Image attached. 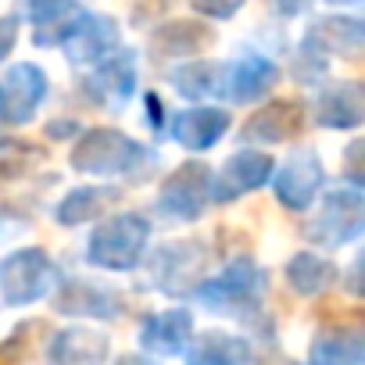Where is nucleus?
Returning <instances> with one entry per match:
<instances>
[{
  "instance_id": "6e6552de",
  "label": "nucleus",
  "mask_w": 365,
  "mask_h": 365,
  "mask_svg": "<svg viewBox=\"0 0 365 365\" xmlns=\"http://www.w3.org/2000/svg\"><path fill=\"white\" fill-rule=\"evenodd\" d=\"M276 172V161L262 150H240L233 154L215 175H212V201L215 205H230L258 187H265L269 175Z\"/></svg>"
},
{
  "instance_id": "c756f323",
  "label": "nucleus",
  "mask_w": 365,
  "mask_h": 365,
  "mask_svg": "<svg viewBox=\"0 0 365 365\" xmlns=\"http://www.w3.org/2000/svg\"><path fill=\"white\" fill-rule=\"evenodd\" d=\"M308 4H312V0H276V11L287 15V19H294V15L308 11Z\"/></svg>"
},
{
  "instance_id": "393cba45",
  "label": "nucleus",
  "mask_w": 365,
  "mask_h": 365,
  "mask_svg": "<svg viewBox=\"0 0 365 365\" xmlns=\"http://www.w3.org/2000/svg\"><path fill=\"white\" fill-rule=\"evenodd\" d=\"M333 279H336V265L326 262V258H319V255H312V251L294 255L290 265H287V283H290L297 294H304V297L322 294Z\"/></svg>"
},
{
  "instance_id": "5701e85b",
  "label": "nucleus",
  "mask_w": 365,
  "mask_h": 365,
  "mask_svg": "<svg viewBox=\"0 0 365 365\" xmlns=\"http://www.w3.org/2000/svg\"><path fill=\"white\" fill-rule=\"evenodd\" d=\"M172 86L182 93V97H222L226 93V65H215V61H187L168 72Z\"/></svg>"
},
{
  "instance_id": "a878e982",
  "label": "nucleus",
  "mask_w": 365,
  "mask_h": 365,
  "mask_svg": "<svg viewBox=\"0 0 365 365\" xmlns=\"http://www.w3.org/2000/svg\"><path fill=\"white\" fill-rule=\"evenodd\" d=\"M208 43H212V33L190 22H175L154 36V51L165 58H197V51H205Z\"/></svg>"
},
{
  "instance_id": "7c9ffc66",
  "label": "nucleus",
  "mask_w": 365,
  "mask_h": 365,
  "mask_svg": "<svg viewBox=\"0 0 365 365\" xmlns=\"http://www.w3.org/2000/svg\"><path fill=\"white\" fill-rule=\"evenodd\" d=\"M118 365H158V361H150V358H136V354H125V358H118Z\"/></svg>"
},
{
  "instance_id": "f3484780",
  "label": "nucleus",
  "mask_w": 365,
  "mask_h": 365,
  "mask_svg": "<svg viewBox=\"0 0 365 365\" xmlns=\"http://www.w3.org/2000/svg\"><path fill=\"white\" fill-rule=\"evenodd\" d=\"M230 129V115L219 108H190V111H179L172 118V140L187 150H208L222 140V133Z\"/></svg>"
},
{
  "instance_id": "a211bd4d",
  "label": "nucleus",
  "mask_w": 365,
  "mask_h": 365,
  "mask_svg": "<svg viewBox=\"0 0 365 365\" xmlns=\"http://www.w3.org/2000/svg\"><path fill=\"white\" fill-rule=\"evenodd\" d=\"M194 336V319L190 312H182V308H168V312H158L143 322L140 329V344L150 351V354H179L182 347L190 344Z\"/></svg>"
},
{
  "instance_id": "4468645a",
  "label": "nucleus",
  "mask_w": 365,
  "mask_h": 365,
  "mask_svg": "<svg viewBox=\"0 0 365 365\" xmlns=\"http://www.w3.org/2000/svg\"><path fill=\"white\" fill-rule=\"evenodd\" d=\"M108 333L90 326H68L51 336L47 365H104L108 361Z\"/></svg>"
},
{
  "instance_id": "4be33fe9",
  "label": "nucleus",
  "mask_w": 365,
  "mask_h": 365,
  "mask_svg": "<svg viewBox=\"0 0 365 365\" xmlns=\"http://www.w3.org/2000/svg\"><path fill=\"white\" fill-rule=\"evenodd\" d=\"M54 308L65 312V315H97V319H111L122 312V301L115 290H104L97 283H68L58 297H54Z\"/></svg>"
},
{
  "instance_id": "7ed1b4c3",
  "label": "nucleus",
  "mask_w": 365,
  "mask_h": 365,
  "mask_svg": "<svg viewBox=\"0 0 365 365\" xmlns=\"http://www.w3.org/2000/svg\"><path fill=\"white\" fill-rule=\"evenodd\" d=\"M54 283H58L54 262L40 247L15 251V255H8L4 262H0V297H4L8 304H15V308L47 297Z\"/></svg>"
},
{
  "instance_id": "ddd939ff",
  "label": "nucleus",
  "mask_w": 365,
  "mask_h": 365,
  "mask_svg": "<svg viewBox=\"0 0 365 365\" xmlns=\"http://www.w3.org/2000/svg\"><path fill=\"white\" fill-rule=\"evenodd\" d=\"M319 187H322V165H319V158L308 154V150L290 154V158L279 165V172H276V201H279L283 208H290V212L308 208V205L315 201Z\"/></svg>"
},
{
  "instance_id": "f8f14e48",
  "label": "nucleus",
  "mask_w": 365,
  "mask_h": 365,
  "mask_svg": "<svg viewBox=\"0 0 365 365\" xmlns=\"http://www.w3.org/2000/svg\"><path fill=\"white\" fill-rule=\"evenodd\" d=\"M365 47V26L358 19H319L304 33L301 54H312L315 61L326 58H358Z\"/></svg>"
},
{
  "instance_id": "bb28decb",
  "label": "nucleus",
  "mask_w": 365,
  "mask_h": 365,
  "mask_svg": "<svg viewBox=\"0 0 365 365\" xmlns=\"http://www.w3.org/2000/svg\"><path fill=\"white\" fill-rule=\"evenodd\" d=\"M68 8H72V0H26V15H29L36 26L58 22Z\"/></svg>"
},
{
  "instance_id": "423d86ee",
  "label": "nucleus",
  "mask_w": 365,
  "mask_h": 365,
  "mask_svg": "<svg viewBox=\"0 0 365 365\" xmlns=\"http://www.w3.org/2000/svg\"><path fill=\"white\" fill-rule=\"evenodd\" d=\"M212 205V168L201 161L179 165L165 182H161V212L172 219H201V212Z\"/></svg>"
},
{
  "instance_id": "9b49d317",
  "label": "nucleus",
  "mask_w": 365,
  "mask_h": 365,
  "mask_svg": "<svg viewBox=\"0 0 365 365\" xmlns=\"http://www.w3.org/2000/svg\"><path fill=\"white\" fill-rule=\"evenodd\" d=\"M201 265H205V247L190 240L165 244L154 255V279L168 294H187L201 283Z\"/></svg>"
},
{
  "instance_id": "b1692460",
  "label": "nucleus",
  "mask_w": 365,
  "mask_h": 365,
  "mask_svg": "<svg viewBox=\"0 0 365 365\" xmlns=\"http://www.w3.org/2000/svg\"><path fill=\"white\" fill-rule=\"evenodd\" d=\"M111 201H118L115 187H79L58 205V222L61 226H83V222L104 215Z\"/></svg>"
},
{
  "instance_id": "c85d7f7f",
  "label": "nucleus",
  "mask_w": 365,
  "mask_h": 365,
  "mask_svg": "<svg viewBox=\"0 0 365 365\" xmlns=\"http://www.w3.org/2000/svg\"><path fill=\"white\" fill-rule=\"evenodd\" d=\"M15 40H19V19L15 15H4V19H0V61L11 54Z\"/></svg>"
},
{
  "instance_id": "2f4dec72",
  "label": "nucleus",
  "mask_w": 365,
  "mask_h": 365,
  "mask_svg": "<svg viewBox=\"0 0 365 365\" xmlns=\"http://www.w3.org/2000/svg\"><path fill=\"white\" fill-rule=\"evenodd\" d=\"M333 4H336V0H333ZM344 4H354V0H344Z\"/></svg>"
},
{
  "instance_id": "20e7f679",
  "label": "nucleus",
  "mask_w": 365,
  "mask_h": 365,
  "mask_svg": "<svg viewBox=\"0 0 365 365\" xmlns=\"http://www.w3.org/2000/svg\"><path fill=\"white\" fill-rule=\"evenodd\" d=\"M361 226H365L361 187H340L322 201L319 215L308 222V237L322 247H344V244L361 237Z\"/></svg>"
},
{
  "instance_id": "39448f33",
  "label": "nucleus",
  "mask_w": 365,
  "mask_h": 365,
  "mask_svg": "<svg viewBox=\"0 0 365 365\" xmlns=\"http://www.w3.org/2000/svg\"><path fill=\"white\" fill-rule=\"evenodd\" d=\"M262 283H265L262 279V269L251 258H237L219 276H212V279H205L197 287V301L208 304V308H215V312L237 315V312H247V308L258 304Z\"/></svg>"
},
{
  "instance_id": "aec40b11",
  "label": "nucleus",
  "mask_w": 365,
  "mask_h": 365,
  "mask_svg": "<svg viewBox=\"0 0 365 365\" xmlns=\"http://www.w3.org/2000/svg\"><path fill=\"white\" fill-rule=\"evenodd\" d=\"M365 361V333L358 326L322 329L308 351V365H361Z\"/></svg>"
},
{
  "instance_id": "2eb2a0df",
  "label": "nucleus",
  "mask_w": 365,
  "mask_h": 365,
  "mask_svg": "<svg viewBox=\"0 0 365 365\" xmlns=\"http://www.w3.org/2000/svg\"><path fill=\"white\" fill-rule=\"evenodd\" d=\"M304 125V108L297 101H276L262 111H255L244 125V143H287L301 133Z\"/></svg>"
},
{
  "instance_id": "dca6fc26",
  "label": "nucleus",
  "mask_w": 365,
  "mask_h": 365,
  "mask_svg": "<svg viewBox=\"0 0 365 365\" xmlns=\"http://www.w3.org/2000/svg\"><path fill=\"white\" fill-rule=\"evenodd\" d=\"M276 83H279V65H272L262 54H247L237 65H226V93L237 104L262 101Z\"/></svg>"
},
{
  "instance_id": "6ab92c4d",
  "label": "nucleus",
  "mask_w": 365,
  "mask_h": 365,
  "mask_svg": "<svg viewBox=\"0 0 365 365\" xmlns=\"http://www.w3.org/2000/svg\"><path fill=\"white\" fill-rule=\"evenodd\" d=\"M365 118L361 83H336L315 101V122L326 129H354Z\"/></svg>"
},
{
  "instance_id": "0eeeda50",
  "label": "nucleus",
  "mask_w": 365,
  "mask_h": 365,
  "mask_svg": "<svg viewBox=\"0 0 365 365\" xmlns=\"http://www.w3.org/2000/svg\"><path fill=\"white\" fill-rule=\"evenodd\" d=\"M43 101H47V76L40 65L22 61L0 76V122L4 125L29 122Z\"/></svg>"
},
{
  "instance_id": "412c9836",
  "label": "nucleus",
  "mask_w": 365,
  "mask_h": 365,
  "mask_svg": "<svg viewBox=\"0 0 365 365\" xmlns=\"http://www.w3.org/2000/svg\"><path fill=\"white\" fill-rule=\"evenodd\" d=\"M251 344L222 329L201 333L187 351V365H251Z\"/></svg>"
},
{
  "instance_id": "f03ea898",
  "label": "nucleus",
  "mask_w": 365,
  "mask_h": 365,
  "mask_svg": "<svg viewBox=\"0 0 365 365\" xmlns=\"http://www.w3.org/2000/svg\"><path fill=\"white\" fill-rule=\"evenodd\" d=\"M150 240V222L136 212H122L115 219H108L101 230H93L86 258L97 269H111V272H129L140 265L143 247Z\"/></svg>"
},
{
  "instance_id": "1a4fd4ad",
  "label": "nucleus",
  "mask_w": 365,
  "mask_h": 365,
  "mask_svg": "<svg viewBox=\"0 0 365 365\" xmlns=\"http://www.w3.org/2000/svg\"><path fill=\"white\" fill-rule=\"evenodd\" d=\"M61 51L72 65H97L118 51V22L108 15H83L65 29Z\"/></svg>"
},
{
  "instance_id": "9d476101",
  "label": "nucleus",
  "mask_w": 365,
  "mask_h": 365,
  "mask_svg": "<svg viewBox=\"0 0 365 365\" xmlns=\"http://www.w3.org/2000/svg\"><path fill=\"white\" fill-rule=\"evenodd\" d=\"M83 86L101 108L122 111L136 93V54H129V51L108 54L104 61H97V68L86 76Z\"/></svg>"
},
{
  "instance_id": "f257e3e1",
  "label": "nucleus",
  "mask_w": 365,
  "mask_h": 365,
  "mask_svg": "<svg viewBox=\"0 0 365 365\" xmlns=\"http://www.w3.org/2000/svg\"><path fill=\"white\" fill-rule=\"evenodd\" d=\"M150 154L118 129H86L72 147V168L90 175H136Z\"/></svg>"
},
{
  "instance_id": "cd10ccee",
  "label": "nucleus",
  "mask_w": 365,
  "mask_h": 365,
  "mask_svg": "<svg viewBox=\"0 0 365 365\" xmlns=\"http://www.w3.org/2000/svg\"><path fill=\"white\" fill-rule=\"evenodd\" d=\"M194 11L208 15V19H233L240 8H244V0H190Z\"/></svg>"
}]
</instances>
